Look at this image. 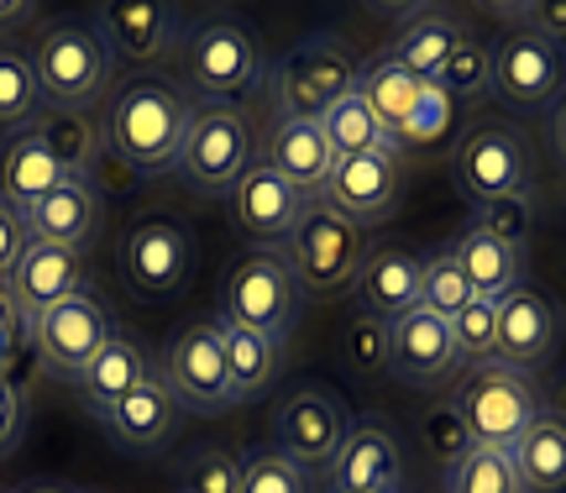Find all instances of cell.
<instances>
[{"instance_id":"obj_1","label":"cell","mask_w":566,"mask_h":493,"mask_svg":"<svg viewBox=\"0 0 566 493\" xmlns=\"http://www.w3.org/2000/svg\"><path fill=\"white\" fill-rule=\"evenodd\" d=\"M195 122V101L174 80H132L105 111V143L122 153L137 174L174 168Z\"/></svg>"},{"instance_id":"obj_2","label":"cell","mask_w":566,"mask_h":493,"mask_svg":"<svg viewBox=\"0 0 566 493\" xmlns=\"http://www.w3.org/2000/svg\"><path fill=\"white\" fill-rule=\"evenodd\" d=\"M179 63H184V95L195 105H231V111H242V101L263 84L258 38L231 17H205L195 27H184Z\"/></svg>"},{"instance_id":"obj_3","label":"cell","mask_w":566,"mask_h":493,"mask_svg":"<svg viewBox=\"0 0 566 493\" xmlns=\"http://www.w3.org/2000/svg\"><path fill=\"white\" fill-rule=\"evenodd\" d=\"M42 111H95L116 84V53L90 21H59L32 48Z\"/></svg>"},{"instance_id":"obj_4","label":"cell","mask_w":566,"mask_h":493,"mask_svg":"<svg viewBox=\"0 0 566 493\" xmlns=\"http://www.w3.org/2000/svg\"><path fill=\"white\" fill-rule=\"evenodd\" d=\"M357 74H363V63L352 53V42L336 38V32H310L273 69L279 122H321L331 105L357 90Z\"/></svg>"},{"instance_id":"obj_5","label":"cell","mask_w":566,"mask_h":493,"mask_svg":"<svg viewBox=\"0 0 566 493\" xmlns=\"http://www.w3.org/2000/svg\"><path fill=\"white\" fill-rule=\"evenodd\" d=\"M451 410L462 415L472 447L488 452H514L520 436L535 426L541 415V389H535V373H514L504 363H478L462 373Z\"/></svg>"},{"instance_id":"obj_6","label":"cell","mask_w":566,"mask_h":493,"mask_svg":"<svg viewBox=\"0 0 566 493\" xmlns=\"http://www.w3.org/2000/svg\"><path fill=\"white\" fill-rule=\"evenodd\" d=\"M304 294L289 273L283 246H252L242 263L226 273L221 284V321L216 326L258 331L268 342H289V331L300 326Z\"/></svg>"},{"instance_id":"obj_7","label":"cell","mask_w":566,"mask_h":493,"mask_svg":"<svg viewBox=\"0 0 566 493\" xmlns=\"http://www.w3.org/2000/svg\"><path fill=\"white\" fill-rule=\"evenodd\" d=\"M258 164V137L252 122L231 105H195V122L184 137L174 168L184 174V185L205 195V200H231V189L242 185V174Z\"/></svg>"},{"instance_id":"obj_8","label":"cell","mask_w":566,"mask_h":493,"mask_svg":"<svg viewBox=\"0 0 566 493\" xmlns=\"http://www.w3.org/2000/svg\"><path fill=\"white\" fill-rule=\"evenodd\" d=\"M283 258H289V273H294L300 294H336V289L357 284L367 242H363V227H352L325 200H310L294 237L283 242Z\"/></svg>"},{"instance_id":"obj_9","label":"cell","mask_w":566,"mask_h":493,"mask_svg":"<svg viewBox=\"0 0 566 493\" xmlns=\"http://www.w3.org/2000/svg\"><path fill=\"white\" fill-rule=\"evenodd\" d=\"M111 336H116L111 310H105V300L95 294V289L84 284L27 326V347L38 352V363L53 373V378L74 384V378L101 357V347L111 342Z\"/></svg>"},{"instance_id":"obj_10","label":"cell","mask_w":566,"mask_h":493,"mask_svg":"<svg viewBox=\"0 0 566 493\" xmlns=\"http://www.w3.org/2000/svg\"><path fill=\"white\" fill-rule=\"evenodd\" d=\"M163 384L179 399V410L189 415H226L237 410V394H231V373H226V342L216 321H189L168 336L163 347Z\"/></svg>"},{"instance_id":"obj_11","label":"cell","mask_w":566,"mask_h":493,"mask_svg":"<svg viewBox=\"0 0 566 493\" xmlns=\"http://www.w3.org/2000/svg\"><path fill=\"white\" fill-rule=\"evenodd\" d=\"M451 174H457L467 206L504 200V195L530 189V147L509 122H472L467 137L457 143Z\"/></svg>"},{"instance_id":"obj_12","label":"cell","mask_w":566,"mask_h":493,"mask_svg":"<svg viewBox=\"0 0 566 493\" xmlns=\"http://www.w3.org/2000/svg\"><path fill=\"white\" fill-rule=\"evenodd\" d=\"M346 431H352V410H346L325 384H304V389L283 394L273 410V447L289 462H300L304 473H325L331 457L342 452Z\"/></svg>"},{"instance_id":"obj_13","label":"cell","mask_w":566,"mask_h":493,"mask_svg":"<svg viewBox=\"0 0 566 493\" xmlns=\"http://www.w3.org/2000/svg\"><path fill=\"white\" fill-rule=\"evenodd\" d=\"M566 90V48L535 38V32H509L493 42V95L509 111H551Z\"/></svg>"},{"instance_id":"obj_14","label":"cell","mask_w":566,"mask_h":493,"mask_svg":"<svg viewBox=\"0 0 566 493\" xmlns=\"http://www.w3.org/2000/svg\"><path fill=\"white\" fill-rule=\"evenodd\" d=\"M122 268L126 284L147 294V300H168L189 284L195 273V231L174 221V216H147L126 231L122 242Z\"/></svg>"},{"instance_id":"obj_15","label":"cell","mask_w":566,"mask_h":493,"mask_svg":"<svg viewBox=\"0 0 566 493\" xmlns=\"http://www.w3.org/2000/svg\"><path fill=\"white\" fill-rule=\"evenodd\" d=\"M325 493H405L399 436L384 415H352L342 452L325 468Z\"/></svg>"},{"instance_id":"obj_16","label":"cell","mask_w":566,"mask_h":493,"mask_svg":"<svg viewBox=\"0 0 566 493\" xmlns=\"http://www.w3.org/2000/svg\"><path fill=\"white\" fill-rule=\"evenodd\" d=\"M405 195V158L394 153H357V158H336L331 179H325L321 200L352 227H378L388 210Z\"/></svg>"},{"instance_id":"obj_17","label":"cell","mask_w":566,"mask_h":493,"mask_svg":"<svg viewBox=\"0 0 566 493\" xmlns=\"http://www.w3.org/2000/svg\"><path fill=\"white\" fill-rule=\"evenodd\" d=\"M499 331H493V363H504L514 373H535L541 363H551V352L562 342V315L541 289H509L499 300Z\"/></svg>"},{"instance_id":"obj_18","label":"cell","mask_w":566,"mask_h":493,"mask_svg":"<svg viewBox=\"0 0 566 493\" xmlns=\"http://www.w3.org/2000/svg\"><path fill=\"white\" fill-rule=\"evenodd\" d=\"M179 399L168 394V384H163V373L158 368H147V378H142L137 389H126L111 410L101 415V431L122 447V452L132 457H153L163 452L174 436H179Z\"/></svg>"},{"instance_id":"obj_19","label":"cell","mask_w":566,"mask_h":493,"mask_svg":"<svg viewBox=\"0 0 566 493\" xmlns=\"http://www.w3.org/2000/svg\"><path fill=\"white\" fill-rule=\"evenodd\" d=\"M304 206H310V200H304L294 185H283L263 158L242 174V185L231 189L237 231H242L252 246H283L289 237H294V227H300Z\"/></svg>"},{"instance_id":"obj_20","label":"cell","mask_w":566,"mask_h":493,"mask_svg":"<svg viewBox=\"0 0 566 493\" xmlns=\"http://www.w3.org/2000/svg\"><path fill=\"white\" fill-rule=\"evenodd\" d=\"M101 38L111 42L116 59H132V63H163L179 53L184 42V21L174 6H158V0H111L101 6Z\"/></svg>"},{"instance_id":"obj_21","label":"cell","mask_w":566,"mask_h":493,"mask_svg":"<svg viewBox=\"0 0 566 493\" xmlns=\"http://www.w3.org/2000/svg\"><path fill=\"white\" fill-rule=\"evenodd\" d=\"M74 289H84V252L53 242H32L21 252V263L11 268V279H6V294L21 310V326H32L38 315H48Z\"/></svg>"},{"instance_id":"obj_22","label":"cell","mask_w":566,"mask_h":493,"mask_svg":"<svg viewBox=\"0 0 566 493\" xmlns=\"http://www.w3.org/2000/svg\"><path fill=\"white\" fill-rule=\"evenodd\" d=\"M388 368L415 384H436L457 368V347H451V321L430 315V310H409L399 321H388Z\"/></svg>"},{"instance_id":"obj_23","label":"cell","mask_w":566,"mask_h":493,"mask_svg":"<svg viewBox=\"0 0 566 493\" xmlns=\"http://www.w3.org/2000/svg\"><path fill=\"white\" fill-rule=\"evenodd\" d=\"M420 268L424 258L409 246H367L363 268H357V300L367 315L378 321H399L420 305Z\"/></svg>"},{"instance_id":"obj_24","label":"cell","mask_w":566,"mask_h":493,"mask_svg":"<svg viewBox=\"0 0 566 493\" xmlns=\"http://www.w3.org/2000/svg\"><path fill=\"white\" fill-rule=\"evenodd\" d=\"M258 158L279 174L283 185L300 189L304 200H321L325 179H331V164H336V153L325 143L321 122H279L268 132V143Z\"/></svg>"},{"instance_id":"obj_25","label":"cell","mask_w":566,"mask_h":493,"mask_svg":"<svg viewBox=\"0 0 566 493\" xmlns=\"http://www.w3.org/2000/svg\"><path fill=\"white\" fill-rule=\"evenodd\" d=\"M101 216H105V200L95 189L80 185V179H63L59 189H48L38 206L27 210V231H32V242L84 252V242L101 231Z\"/></svg>"},{"instance_id":"obj_26","label":"cell","mask_w":566,"mask_h":493,"mask_svg":"<svg viewBox=\"0 0 566 493\" xmlns=\"http://www.w3.org/2000/svg\"><path fill=\"white\" fill-rule=\"evenodd\" d=\"M59 185H63V168H59V158L48 153L38 126H21V132H11V137L0 143V200H6V206H17L21 216H27L48 189H59Z\"/></svg>"},{"instance_id":"obj_27","label":"cell","mask_w":566,"mask_h":493,"mask_svg":"<svg viewBox=\"0 0 566 493\" xmlns=\"http://www.w3.org/2000/svg\"><path fill=\"white\" fill-rule=\"evenodd\" d=\"M147 368H153V363H147L142 342H132L126 331H116V336H111V342L101 347V357H95V363H90V368L74 378V394L84 399V410L101 420V415L111 410V405H116L126 389H137L142 378H147Z\"/></svg>"},{"instance_id":"obj_28","label":"cell","mask_w":566,"mask_h":493,"mask_svg":"<svg viewBox=\"0 0 566 493\" xmlns=\"http://www.w3.org/2000/svg\"><path fill=\"white\" fill-rule=\"evenodd\" d=\"M424 90H430V84H420L409 69H399L388 53L363 63V74H357V95H363V105L373 111V122L384 126V137L394 147H399V132L409 126V116H415V105H420Z\"/></svg>"},{"instance_id":"obj_29","label":"cell","mask_w":566,"mask_h":493,"mask_svg":"<svg viewBox=\"0 0 566 493\" xmlns=\"http://www.w3.org/2000/svg\"><path fill=\"white\" fill-rule=\"evenodd\" d=\"M446 252L457 258V268H462V279L472 284L478 300H493V305H499L509 289L525 284V252H509L504 242L483 237L478 227H467Z\"/></svg>"},{"instance_id":"obj_30","label":"cell","mask_w":566,"mask_h":493,"mask_svg":"<svg viewBox=\"0 0 566 493\" xmlns=\"http://www.w3.org/2000/svg\"><path fill=\"white\" fill-rule=\"evenodd\" d=\"M514 473L525 493H566V420L556 410H541L535 426L514 447Z\"/></svg>"},{"instance_id":"obj_31","label":"cell","mask_w":566,"mask_h":493,"mask_svg":"<svg viewBox=\"0 0 566 493\" xmlns=\"http://www.w3.org/2000/svg\"><path fill=\"white\" fill-rule=\"evenodd\" d=\"M221 342H226V373H231L237 405L263 399L283 373V342H268L258 331H237V326H221Z\"/></svg>"},{"instance_id":"obj_32","label":"cell","mask_w":566,"mask_h":493,"mask_svg":"<svg viewBox=\"0 0 566 493\" xmlns=\"http://www.w3.org/2000/svg\"><path fill=\"white\" fill-rule=\"evenodd\" d=\"M457 42H462V27L451 17H409L405 32L394 38V48H388V59L399 63V69H409L420 84H436L441 80V69L451 63V53H457Z\"/></svg>"},{"instance_id":"obj_33","label":"cell","mask_w":566,"mask_h":493,"mask_svg":"<svg viewBox=\"0 0 566 493\" xmlns=\"http://www.w3.org/2000/svg\"><path fill=\"white\" fill-rule=\"evenodd\" d=\"M32 126L42 132L48 153L59 158L63 179H80L84 185L90 164L101 158V147H105V122H95V111H42Z\"/></svg>"},{"instance_id":"obj_34","label":"cell","mask_w":566,"mask_h":493,"mask_svg":"<svg viewBox=\"0 0 566 493\" xmlns=\"http://www.w3.org/2000/svg\"><path fill=\"white\" fill-rule=\"evenodd\" d=\"M321 132H325V143H331V153H336V158H357V153H394V158H405V153L384 137V126L373 122V111L363 105V95H357V90L325 111Z\"/></svg>"},{"instance_id":"obj_35","label":"cell","mask_w":566,"mask_h":493,"mask_svg":"<svg viewBox=\"0 0 566 493\" xmlns=\"http://www.w3.org/2000/svg\"><path fill=\"white\" fill-rule=\"evenodd\" d=\"M38 116H42V90H38L32 53L0 42V126L21 132V126H32Z\"/></svg>"},{"instance_id":"obj_36","label":"cell","mask_w":566,"mask_h":493,"mask_svg":"<svg viewBox=\"0 0 566 493\" xmlns=\"http://www.w3.org/2000/svg\"><path fill=\"white\" fill-rule=\"evenodd\" d=\"M237 468H242L237 493H315L310 473H304L300 462H289L273 441H258V447L237 452Z\"/></svg>"},{"instance_id":"obj_37","label":"cell","mask_w":566,"mask_h":493,"mask_svg":"<svg viewBox=\"0 0 566 493\" xmlns=\"http://www.w3.org/2000/svg\"><path fill=\"white\" fill-rule=\"evenodd\" d=\"M441 493H525V489H520V473H514V457L509 452L472 447L457 468H446Z\"/></svg>"},{"instance_id":"obj_38","label":"cell","mask_w":566,"mask_h":493,"mask_svg":"<svg viewBox=\"0 0 566 493\" xmlns=\"http://www.w3.org/2000/svg\"><path fill=\"white\" fill-rule=\"evenodd\" d=\"M436 90H446L457 105H472V101H483V95H493V48L462 32V42H457L451 63L441 69Z\"/></svg>"},{"instance_id":"obj_39","label":"cell","mask_w":566,"mask_h":493,"mask_svg":"<svg viewBox=\"0 0 566 493\" xmlns=\"http://www.w3.org/2000/svg\"><path fill=\"white\" fill-rule=\"evenodd\" d=\"M493 331H499V310L493 300H467L457 315H451V347H457V368H478V363H493Z\"/></svg>"},{"instance_id":"obj_40","label":"cell","mask_w":566,"mask_h":493,"mask_svg":"<svg viewBox=\"0 0 566 493\" xmlns=\"http://www.w3.org/2000/svg\"><path fill=\"white\" fill-rule=\"evenodd\" d=\"M530 221H535V195L520 189V195H504V200H488V206H472V227L504 242L509 252H525L530 242Z\"/></svg>"},{"instance_id":"obj_41","label":"cell","mask_w":566,"mask_h":493,"mask_svg":"<svg viewBox=\"0 0 566 493\" xmlns=\"http://www.w3.org/2000/svg\"><path fill=\"white\" fill-rule=\"evenodd\" d=\"M467 300H472V284L462 279L457 258H451V252H430V258H424V268H420V310H430V315L451 321Z\"/></svg>"},{"instance_id":"obj_42","label":"cell","mask_w":566,"mask_h":493,"mask_svg":"<svg viewBox=\"0 0 566 493\" xmlns=\"http://www.w3.org/2000/svg\"><path fill=\"white\" fill-rule=\"evenodd\" d=\"M237 452L226 447H195L179 462V493H237Z\"/></svg>"},{"instance_id":"obj_43","label":"cell","mask_w":566,"mask_h":493,"mask_svg":"<svg viewBox=\"0 0 566 493\" xmlns=\"http://www.w3.org/2000/svg\"><path fill=\"white\" fill-rule=\"evenodd\" d=\"M346 363H352V373H363V378L388 373V321H378V315L363 310V315L346 326Z\"/></svg>"},{"instance_id":"obj_44","label":"cell","mask_w":566,"mask_h":493,"mask_svg":"<svg viewBox=\"0 0 566 493\" xmlns=\"http://www.w3.org/2000/svg\"><path fill=\"white\" fill-rule=\"evenodd\" d=\"M451 111H457V101L446 95V90H424L420 105H415V116H409V126L399 132V153H409V147H430L436 137H441L446 126H451Z\"/></svg>"},{"instance_id":"obj_45","label":"cell","mask_w":566,"mask_h":493,"mask_svg":"<svg viewBox=\"0 0 566 493\" xmlns=\"http://www.w3.org/2000/svg\"><path fill=\"white\" fill-rule=\"evenodd\" d=\"M504 21H514L520 32H535V38L566 48V0H520V6H493Z\"/></svg>"},{"instance_id":"obj_46","label":"cell","mask_w":566,"mask_h":493,"mask_svg":"<svg viewBox=\"0 0 566 493\" xmlns=\"http://www.w3.org/2000/svg\"><path fill=\"white\" fill-rule=\"evenodd\" d=\"M424 447H430V457H436L441 468H457V462L472 452V436H467L462 415L451 410V405H441L436 415H424Z\"/></svg>"},{"instance_id":"obj_47","label":"cell","mask_w":566,"mask_h":493,"mask_svg":"<svg viewBox=\"0 0 566 493\" xmlns=\"http://www.w3.org/2000/svg\"><path fill=\"white\" fill-rule=\"evenodd\" d=\"M137 179H142V174L126 164L111 143L101 147V158H95V164H90V174H84V185L95 189L101 200H122V195H132V189H137Z\"/></svg>"},{"instance_id":"obj_48","label":"cell","mask_w":566,"mask_h":493,"mask_svg":"<svg viewBox=\"0 0 566 493\" xmlns=\"http://www.w3.org/2000/svg\"><path fill=\"white\" fill-rule=\"evenodd\" d=\"M27 436V389L0 373V457H11Z\"/></svg>"},{"instance_id":"obj_49","label":"cell","mask_w":566,"mask_h":493,"mask_svg":"<svg viewBox=\"0 0 566 493\" xmlns=\"http://www.w3.org/2000/svg\"><path fill=\"white\" fill-rule=\"evenodd\" d=\"M32 246V231H27V216L17 206L0 200V284L11 279V268L21 263V252Z\"/></svg>"},{"instance_id":"obj_50","label":"cell","mask_w":566,"mask_h":493,"mask_svg":"<svg viewBox=\"0 0 566 493\" xmlns=\"http://www.w3.org/2000/svg\"><path fill=\"white\" fill-rule=\"evenodd\" d=\"M27 347V326H21V310L17 300L6 294V284H0V373L11 368V357Z\"/></svg>"},{"instance_id":"obj_51","label":"cell","mask_w":566,"mask_h":493,"mask_svg":"<svg viewBox=\"0 0 566 493\" xmlns=\"http://www.w3.org/2000/svg\"><path fill=\"white\" fill-rule=\"evenodd\" d=\"M32 17H38L32 0H0V32H17V27H27Z\"/></svg>"},{"instance_id":"obj_52","label":"cell","mask_w":566,"mask_h":493,"mask_svg":"<svg viewBox=\"0 0 566 493\" xmlns=\"http://www.w3.org/2000/svg\"><path fill=\"white\" fill-rule=\"evenodd\" d=\"M551 147H556V158L566 164V90H562V101L551 105Z\"/></svg>"},{"instance_id":"obj_53","label":"cell","mask_w":566,"mask_h":493,"mask_svg":"<svg viewBox=\"0 0 566 493\" xmlns=\"http://www.w3.org/2000/svg\"><path fill=\"white\" fill-rule=\"evenodd\" d=\"M27 493H80V489H53V483H48V489H27Z\"/></svg>"}]
</instances>
